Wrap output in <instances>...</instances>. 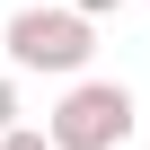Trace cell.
<instances>
[{
  "label": "cell",
  "mask_w": 150,
  "mask_h": 150,
  "mask_svg": "<svg viewBox=\"0 0 150 150\" xmlns=\"http://www.w3.org/2000/svg\"><path fill=\"white\" fill-rule=\"evenodd\" d=\"M0 62L9 71H44V80H80L97 62V18H80L71 0H27L0 27Z\"/></svg>",
  "instance_id": "6da1fadb"
},
{
  "label": "cell",
  "mask_w": 150,
  "mask_h": 150,
  "mask_svg": "<svg viewBox=\"0 0 150 150\" xmlns=\"http://www.w3.org/2000/svg\"><path fill=\"white\" fill-rule=\"evenodd\" d=\"M132 124H141L132 88H124V80H88V71H80V80L62 88V106L44 115V141H53V150H124Z\"/></svg>",
  "instance_id": "7a4b0ae2"
},
{
  "label": "cell",
  "mask_w": 150,
  "mask_h": 150,
  "mask_svg": "<svg viewBox=\"0 0 150 150\" xmlns=\"http://www.w3.org/2000/svg\"><path fill=\"white\" fill-rule=\"evenodd\" d=\"M9 124H18V71L0 62V132H9Z\"/></svg>",
  "instance_id": "3957f363"
},
{
  "label": "cell",
  "mask_w": 150,
  "mask_h": 150,
  "mask_svg": "<svg viewBox=\"0 0 150 150\" xmlns=\"http://www.w3.org/2000/svg\"><path fill=\"white\" fill-rule=\"evenodd\" d=\"M0 150H53V141H44L35 124H9V132H0Z\"/></svg>",
  "instance_id": "277c9868"
},
{
  "label": "cell",
  "mask_w": 150,
  "mask_h": 150,
  "mask_svg": "<svg viewBox=\"0 0 150 150\" xmlns=\"http://www.w3.org/2000/svg\"><path fill=\"white\" fill-rule=\"evenodd\" d=\"M71 9H80V18H106V9H124V0H71Z\"/></svg>",
  "instance_id": "5b68a950"
}]
</instances>
